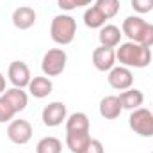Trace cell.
<instances>
[{
    "label": "cell",
    "mask_w": 153,
    "mask_h": 153,
    "mask_svg": "<svg viewBox=\"0 0 153 153\" xmlns=\"http://www.w3.org/2000/svg\"><path fill=\"white\" fill-rule=\"evenodd\" d=\"M68 55L62 48H50L41 61V70L45 76H57L66 70Z\"/></svg>",
    "instance_id": "cell-3"
},
{
    "label": "cell",
    "mask_w": 153,
    "mask_h": 153,
    "mask_svg": "<svg viewBox=\"0 0 153 153\" xmlns=\"http://www.w3.org/2000/svg\"><path fill=\"white\" fill-rule=\"evenodd\" d=\"M119 102H121L123 109H126V111L132 112V111H135V109H139L143 105L144 94H143V91H139L135 87H130V89L119 93Z\"/></svg>",
    "instance_id": "cell-14"
},
{
    "label": "cell",
    "mask_w": 153,
    "mask_h": 153,
    "mask_svg": "<svg viewBox=\"0 0 153 153\" xmlns=\"http://www.w3.org/2000/svg\"><path fill=\"white\" fill-rule=\"evenodd\" d=\"M16 114H18V112H16V109L11 105V102H9L4 94H0V123L11 121Z\"/></svg>",
    "instance_id": "cell-22"
},
{
    "label": "cell",
    "mask_w": 153,
    "mask_h": 153,
    "mask_svg": "<svg viewBox=\"0 0 153 153\" xmlns=\"http://www.w3.org/2000/svg\"><path fill=\"white\" fill-rule=\"evenodd\" d=\"M89 143V132H66V146L71 153H85Z\"/></svg>",
    "instance_id": "cell-12"
},
{
    "label": "cell",
    "mask_w": 153,
    "mask_h": 153,
    "mask_svg": "<svg viewBox=\"0 0 153 153\" xmlns=\"http://www.w3.org/2000/svg\"><path fill=\"white\" fill-rule=\"evenodd\" d=\"M94 7H96L107 20H111V18H114L116 14L119 13V0H96Z\"/></svg>",
    "instance_id": "cell-21"
},
{
    "label": "cell",
    "mask_w": 153,
    "mask_h": 153,
    "mask_svg": "<svg viewBox=\"0 0 153 153\" xmlns=\"http://www.w3.org/2000/svg\"><path fill=\"white\" fill-rule=\"evenodd\" d=\"M4 96L11 102V105L16 109V112L25 111V107H27V103H29V96H27V93H25L23 89H20V87L7 89V91L4 93Z\"/></svg>",
    "instance_id": "cell-17"
},
{
    "label": "cell",
    "mask_w": 153,
    "mask_h": 153,
    "mask_svg": "<svg viewBox=\"0 0 153 153\" xmlns=\"http://www.w3.org/2000/svg\"><path fill=\"white\" fill-rule=\"evenodd\" d=\"M76 34V22L73 16L70 14H57L52 23H50V36L53 39V43L64 46L73 43Z\"/></svg>",
    "instance_id": "cell-2"
},
{
    "label": "cell",
    "mask_w": 153,
    "mask_h": 153,
    "mask_svg": "<svg viewBox=\"0 0 153 153\" xmlns=\"http://www.w3.org/2000/svg\"><path fill=\"white\" fill-rule=\"evenodd\" d=\"M134 11H137L139 14H146L153 11V0H130Z\"/></svg>",
    "instance_id": "cell-24"
},
{
    "label": "cell",
    "mask_w": 153,
    "mask_h": 153,
    "mask_svg": "<svg viewBox=\"0 0 153 153\" xmlns=\"http://www.w3.org/2000/svg\"><path fill=\"white\" fill-rule=\"evenodd\" d=\"M66 132H89V117L84 112H73L66 117Z\"/></svg>",
    "instance_id": "cell-18"
},
{
    "label": "cell",
    "mask_w": 153,
    "mask_h": 153,
    "mask_svg": "<svg viewBox=\"0 0 153 153\" xmlns=\"http://www.w3.org/2000/svg\"><path fill=\"white\" fill-rule=\"evenodd\" d=\"M93 66L98 71H111L116 66V50L109 46H98L93 50Z\"/></svg>",
    "instance_id": "cell-9"
},
{
    "label": "cell",
    "mask_w": 153,
    "mask_h": 153,
    "mask_svg": "<svg viewBox=\"0 0 153 153\" xmlns=\"http://www.w3.org/2000/svg\"><path fill=\"white\" fill-rule=\"evenodd\" d=\"M7 76H9V82L14 85V87H29L30 84V70L29 66L23 62V61H13L7 68Z\"/></svg>",
    "instance_id": "cell-7"
},
{
    "label": "cell",
    "mask_w": 153,
    "mask_h": 153,
    "mask_svg": "<svg viewBox=\"0 0 153 153\" xmlns=\"http://www.w3.org/2000/svg\"><path fill=\"white\" fill-rule=\"evenodd\" d=\"M7 137L14 144H27L32 139V125L27 119H14L7 126Z\"/></svg>",
    "instance_id": "cell-5"
},
{
    "label": "cell",
    "mask_w": 153,
    "mask_h": 153,
    "mask_svg": "<svg viewBox=\"0 0 153 153\" xmlns=\"http://www.w3.org/2000/svg\"><path fill=\"white\" fill-rule=\"evenodd\" d=\"M123 112V105L119 102V96H114V94H109L105 98H102L100 102V114L105 119H116L119 117Z\"/></svg>",
    "instance_id": "cell-13"
},
{
    "label": "cell",
    "mask_w": 153,
    "mask_h": 153,
    "mask_svg": "<svg viewBox=\"0 0 153 153\" xmlns=\"http://www.w3.org/2000/svg\"><path fill=\"white\" fill-rule=\"evenodd\" d=\"M105 22H107V18L94 5H91V7H87L84 11V23H85V27H89V29H102L105 25Z\"/></svg>",
    "instance_id": "cell-19"
},
{
    "label": "cell",
    "mask_w": 153,
    "mask_h": 153,
    "mask_svg": "<svg viewBox=\"0 0 153 153\" xmlns=\"http://www.w3.org/2000/svg\"><path fill=\"white\" fill-rule=\"evenodd\" d=\"M128 125L137 135L153 137V112L152 111H148L144 107H139V109L132 111L130 117H128Z\"/></svg>",
    "instance_id": "cell-4"
},
{
    "label": "cell",
    "mask_w": 153,
    "mask_h": 153,
    "mask_svg": "<svg viewBox=\"0 0 153 153\" xmlns=\"http://www.w3.org/2000/svg\"><path fill=\"white\" fill-rule=\"evenodd\" d=\"M66 117H68V109L62 102H52L41 112V119H43L45 126H50V128L62 125V121Z\"/></svg>",
    "instance_id": "cell-6"
},
{
    "label": "cell",
    "mask_w": 153,
    "mask_h": 153,
    "mask_svg": "<svg viewBox=\"0 0 153 153\" xmlns=\"http://www.w3.org/2000/svg\"><path fill=\"white\" fill-rule=\"evenodd\" d=\"M53 89V84L48 76H34L30 78V84H29V93L34 96V98H46Z\"/></svg>",
    "instance_id": "cell-15"
},
{
    "label": "cell",
    "mask_w": 153,
    "mask_h": 153,
    "mask_svg": "<svg viewBox=\"0 0 153 153\" xmlns=\"http://www.w3.org/2000/svg\"><path fill=\"white\" fill-rule=\"evenodd\" d=\"M144 27H146V22H144L141 16H128V18L123 22V25H121V32L130 39V41L139 43Z\"/></svg>",
    "instance_id": "cell-11"
},
{
    "label": "cell",
    "mask_w": 153,
    "mask_h": 153,
    "mask_svg": "<svg viewBox=\"0 0 153 153\" xmlns=\"http://www.w3.org/2000/svg\"><path fill=\"white\" fill-rule=\"evenodd\" d=\"M152 57V48L143 46L134 41L121 43L119 48L116 50V61L126 68H146V66H150Z\"/></svg>",
    "instance_id": "cell-1"
},
{
    "label": "cell",
    "mask_w": 153,
    "mask_h": 153,
    "mask_svg": "<svg viewBox=\"0 0 153 153\" xmlns=\"http://www.w3.org/2000/svg\"><path fill=\"white\" fill-rule=\"evenodd\" d=\"M62 152V143L57 137H43L36 144V153H61Z\"/></svg>",
    "instance_id": "cell-20"
},
{
    "label": "cell",
    "mask_w": 153,
    "mask_h": 153,
    "mask_svg": "<svg viewBox=\"0 0 153 153\" xmlns=\"http://www.w3.org/2000/svg\"><path fill=\"white\" fill-rule=\"evenodd\" d=\"M36 11L32 7H27V5H22V7H16L13 11V25L20 30H29L34 23H36Z\"/></svg>",
    "instance_id": "cell-10"
},
{
    "label": "cell",
    "mask_w": 153,
    "mask_h": 153,
    "mask_svg": "<svg viewBox=\"0 0 153 153\" xmlns=\"http://www.w3.org/2000/svg\"><path fill=\"white\" fill-rule=\"evenodd\" d=\"M85 153H103V144L98 139H91V143H89Z\"/></svg>",
    "instance_id": "cell-26"
},
{
    "label": "cell",
    "mask_w": 153,
    "mask_h": 153,
    "mask_svg": "<svg viewBox=\"0 0 153 153\" xmlns=\"http://www.w3.org/2000/svg\"><path fill=\"white\" fill-rule=\"evenodd\" d=\"M93 0H57V5L62 11H73L76 7H85L89 5Z\"/></svg>",
    "instance_id": "cell-23"
},
{
    "label": "cell",
    "mask_w": 153,
    "mask_h": 153,
    "mask_svg": "<svg viewBox=\"0 0 153 153\" xmlns=\"http://www.w3.org/2000/svg\"><path fill=\"white\" fill-rule=\"evenodd\" d=\"M139 45L148 46V48L153 46V23H148V22H146V27H144V30H143V34H141Z\"/></svg>",
    "instance_id": "cell-25"
},
{
    "label": "cell",
    "mask_w": 153,
    "mask_h": 153,
    "mask_svg": "<svg viewBox=\"0 0 153 153\" xmlns=\"http://www.w3.org/2000/svg\"><path fill=\"white\" fill-rule=\"evenodd\" d=\"M7 89H5V76L0 73V94H4Z\"/></svg>",
    "instance_id": "cell-27"
},
{
    "label": "cell",
    "mask_w": 153,
    "mask_h": 153,
    "mask_svg": "<svg viewBox=\"0 0 153 153\" xmlns=\"http://www.w3.org/2000/svg\"><path fill=\"white\" fill-rule=\"evenodd\" d=\"M121 36L123 32L119 30V27L116 25H103L98 32V39H100V45L102 46H109V48H114L121 43Z\"/></svg>",
    "instance_id": "cell-16"
},
{
    "label": "cell",
    "mask_w": 153,
    "mask_h": 153,
    "mask_svg": "<svg viewBox=\"0 0 153 153\" xmlns=\"http://www.w3.org/2000/svg\"><path fill=\"white\" fill-rule=\"evenodd\" d=\"M107 82L112 89H117V91H126L132 87L134 84V75L130 71V68L126 66H114L111 71H109V76H107Z\"/></svg>",
    "instance_id": "cell-8"
},
{
    "label": "cell",
    "mask_w": 153,
    "mask_h": 153,
    "mask_svg": "<svg viewBox=\"0 0 153 153\" xmlns=\"http://www.w3.org/2000/svg\"><path fill=\"white\" fill-rule=\"evenodd\" d=\"M152 153H153V152H152Z\"/></svg>",
    "instance_id": "cell-28"
}]
</instances>
